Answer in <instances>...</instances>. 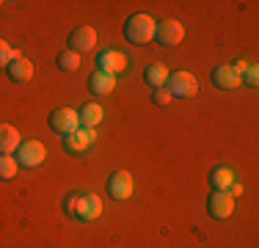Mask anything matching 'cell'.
I'll return each mask as SVG.
<instances>
[{
  "label": "cell",
  "instance_id": "21",
  "mask_svg": "<svg viewBox=\"0 0 259 248\" xmlns=\"http://www.w3.org/2000/svg\"><path fill=\"white\" fill-rule=\"evenodd\" d=\"M240 83H245L248 89H256V83H259V69L254 64H248L243 72H240Z\"/></svg>",
  "mask_w": 259,
  "mask_h": 248
},
{
  "label": "cell",
  "instance_id": "3",
  "mask_svg": "<svg viewBox=\"0 0 259 248\" xmlns=\"http://www.w3.org/2000/svg\"><path fill=\"white\" fill-rule=\"evenodd\" d=\"M165 89H168V94L174 99H190L199 94V80L193 77L190 72H171L168 80H165Z\"/></svg>",
  "mask_w": 259,
  "mask_h": 248
},
{
  "label": "cell",
  "instance_id": "24",
  "mask_svg": "<svg viewBox=\"0 0 259 248\" xmlns=\"http://www.w3.org/2000/svg\"><path fill=\"white\" fill-rule=\"evenodd\" d=\"M226 193H229L232 198H234V196H243V185H240V182H232V185H229V190H226Z\"/></svg>",
  "mask_w": 259,
  "mask_h": 248
},
{
  "label": "cell",
  "instance_id": "7",
  "mask_svg": "<svg viewBox=\"0 0 259 248\" xmlns=\"http://www.w3.org/2000/svg\"><path fill=\"white\" fill-rule=\"evenodd\" d=\"M105 188H108L110 198H116V201H127V198L133 196V190H135L133 174H127V171H113V174L108 177V182H105Z\"/></svg>",
  "mask_w": 259,
  "mask_h": 248
},
{
  "label": "cell",
  "instance_id": "20",
  "mask_svg": "<svg viewBox=\"0 0 259 248\" xmlns=\"http://www.w3.org/2000/svg\"><path fill=\"white\" fill-rule=\"evenodd\" d=\"M17 160L14 154H0V182H6V179H14L17 177Z\"/></svg>",
  "mask_w": 259,
  "mask_h": 248
},
{
  "label": "cell",
  "instance_id": "17",
  "mask_svg": "<svg viewBox=\"0 0 259 248\" xmlns=\"http://www.w3.org/2000/svg\"><path fill=\"white\" fill-rule=\"evenodd\" d=\"M232 182H237V179H234V171L226 169V166H218V169H212V174H209L212 190H229Z\"/></svg>",
  "mask_w": 259,
  "mask_h": 248
},
{
  "label": "cell",
  "instance_id": "5",
  "mask_svg": "<svg viewBox=\"0 0 259 248\" xmlns=\"http://www.w3.org/2000/svg\"><path fill=\"white\" fill-rule=\"evenodd\" d=\"M94 144H97V133L89 130V127H77L75 133H69V135L61 138V146H64V152H69V154H85Z\"/></svg>",
  "mask_w": 259,
  "mask_h": 248
},
{
  "label": "cell",
  "instance_id": "16",
  "mask_svg": "<svg viewBox=\"0 0 259 248\" xmlns=\"http://www.w3.org/2000/svg\"><path fill=\"white\" fill-rule=\"evenodd\" d=\"M77 121H80V127H89V130H94L97 124L102 121V108L97 102H85L83 108L77 110Z\"/></svg>",
  "mask_w": 259,
  "mask_h": 248
},
{
  "label": "cell",
  "instance_id": "8",
  "mask_svg": "<svg viewBox=\"0 0 259 248\" xmlns=\"http://www.w3.org/2000/svg\"><path fill=\"white\" fill-rule=\"evenodd\" d=\"M155 39H157V45H163V47H177L185 39L182 22H177V20H160L155 25Z\"/></svg>",
  "mask_w": 259,
  "mask_h": 248
},
{
  "label": "cell",
  "instance_id": "2",
  "mask_svg": "<svg viewBox=\"0 0 259 248\" xmlns=\"http://www.w3.org/2000/svg\"><path fill=\"white\" fill-rule=\"evenodd\" d=\"M155 20L149 14H133L124 22V39L130 45H146V42L155 39Z\"/></svg>",
  "mask_w": 259,
  "mask_h": 248
},
{
  "label": "cell",
  "instance_id": "22",
  "mask_svg": "<svg viewBox=\"0 0 259 248\" xmlns=\"http://www.w3.org/2000/svg\"><path fill=\"white\" fill-rule=\"evenodd\" d=\"M11 50H14V47H11L9 42L0 39V69H6V66H9V61H11Z\"/></svg>",
  "mask_w": 259,
  "mask_h": 248
},
{
  "label": "cell",
  "instance_id": "1",
  "mask_svg": "<svg viewBox=\"0 0 259 248\" xmlns=\"http://www.w3.org/2000/svg\"><path fill=\"white\" fill-rule=\"evenodd\" d=\"M64 213L75 221L91 223L102 215V198L91 190H72L64 198Z\"/></svg>",
  "mask_w": 259,
  "mask_h": 248
},
{
  "label": "cell",
  "instance_id": "23",
  "mask_svg": "<svg viewBox=\"0 0 259 248\" xmlns=\"http://www.w3.org/2000/svg\"><path fill=\"white\" fill-rule=\"evenodd\" d=\"M171 99H174V97L168 94V89H165V86H163V89H155V94H152V102H155V105H168Z\"/></svg>",
  "mask_w": 259,
  "mask_h": 248
},
{
  "label": "cell",
  "instance_id": "12",
  "mask_svg": "<svg viewBox=\"0 0 259 248\" xmlns=\"http://www.w3.org/2000/svg\"><path fill=\"white\" fill-rule=\"evenodd\" d=\"M124 66H127V58L119 53V50H105V53L97 55V72H102V74H119V72H124Z\"/></svg>",
  "mask_w": 259,
  "mask_h": 248
},
{
  "label": "cell",
  "instance_id": "19",
  "mask_svg": "<svg viewBox=\"0 0 259 248\" xmlns=\"http://www.w3.org/2000/svg\"><path fill=\"white\" fill-rule=\"evenodd\" d=\"M55 64H58L61 72H77L80 69V55H75L72 50H61L55 55Z\"/></svg>",
  "mask_w": 259,
  "mask_h": 248
},
{
  "label": "cell",
  "instance_id": "6",
  "mask_svg": "<svg viewBox=\"0 0 259 248\" xmlns=\"http://www.w3.org/2000/svg\"><path fill=\"white\" fill-rule=\"evenodd\" d=\"M47 124H50L53 133H58L61 138H64V135L75 133V130L80 127V121H77V110H72V108H55L53 113L47 116Z\"/></svg>",
  "mask_w": 259,
  "mask_h": 248
},
{
  "label": "cell",
  "instance_id": "11",
  "mask_svg": "<svg viewBox=\"0 0 259 248\" xmlns=\"http://www.w3.org/2000/svg\"><path fill=\"white\" fill-rule=\"evenodd\" d=\"M6 74H9L14 83H28V80L33 77V64H30L20 50H11V61H9V66H6Z\"/></svg>",
  "mask_w": 259,
  "mask_h": 248
},
{
  "label": "cell",
  "instance_id": "15",
  "mask_svg": "<svg viewBox=\"0 0 259 248\" xmlns=\"http://www.w3.org/2000/svg\"><path fill=\"white\" fill-rule=\"evenodd\" d=\"M20 144V130L11 124H0V154H14Z\"/></svg>",
  "mask_w": 259,
  "mask_h": 248
},
{
  "label": "cell",
  "instance_id": "13",
  "mask_svg": "<svg viewBox=\"0 0 259 248\" xmlns=\"http://www.w3.org/2000/svg\"><path fill=\"white\" fill-rule=\"evenodd\" d=\"M209 80H212V86H215V89H221V91L240 89V77L234 74L232 66H215V69L209 72Z\"/></svg>",
  "mask_w": 259,
  "mask_h": 248
},
{
  "label": "cell",
  "instance_id": "10",
  "mask_svg": "<svg viewBox=\"0 0 259 248\" xmlns=\"http://www.w3.org/2000/svg\"><path fill=\"white\" fill-rule=\"evenodd\" d=\"M207 213L212 215L215 221H224L234 213V198L226 193V190H212L207 198Z\"/></svg>",
  "mask_w": 259,
  "mask_h": 248
},
{
  "label": "cell",
  "instance_id": "18",
  "mask_svg": "<svg viewBox=\"0 0 259 248\" xmlns=\"http://www.w3.org/2000/svg\"><path fill=\"white\" fill-rule=\"evenodd\" d=\"M144 80L152 86V89H163L165 80H168V69H165L163 64H149L144 72Z\"/></svg>",
  "mask_w": 259,
  "mask_h": 248
},
{
  "label": "cell",
  "instance_id": "9",
  "mask_svg": "<svg viewBox=\"0 0 259 248\" xmlns=\"http://www.w3.org/2000/svg\"><path fill=\"white\" fill-rule=\"evenodd\" d=\"M66 45H69V50L75 55H83L89 53V50L97 47V30L89 28V25H80V28H75L69 33V39H66Z\"/></svg>",
  "mask_w": 259,
  "mask_h": 248
},
{
  "label": "cell",
  "instance_id": "14",
  "mask_svg": "<svg viewBox=\"0 0 259 248\" xmlns=\"http://www.w3.org/2000/svg\"><path fill=\"white\" fill-rule=\"evenodd\" d=\"M113 89H116V77H113V74L94 72V74L89 77V91H91L94 97H108Z\"/></svg>",
  "mask_w": 259,
  "mask_h": 248
},
{
  "label": "cell",
  "instance_id": "4",
  "mask_svg": "<svg viewBox=\"0 0 259 248\" xmlns=\"http://www.w3.org/2000/svg\"><path fill=\"white\" fill-rule=\"evenodd\" d=\"M47 157V149L41 141H22L20 146H17V166H22V169H36V166H41Z\"/></svg>",
  "mask_w": 259,
  "mask_h": 248
}]
</instances>
